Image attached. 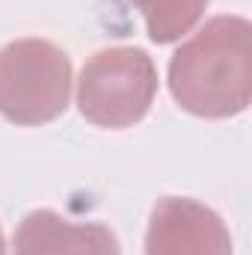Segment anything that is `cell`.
<instances>
[{
    "mask_svg": "<svg viewBox=\"0 0 252 255\" xmlns=\"http://www.w3.org/2000/svg\"><path fill=\"white\" fill-rule=\"evenodd\" d=\"M157 95V68L142 48H107L83 65L77 107L98 128L136 125Z\"/></svg>",
    "mask_w": 252,
    "mask_h": 255,
    "instance_id": "3",
    "label": "cell"
},
{
    "mask_svg": "<svg viewBox=\"0 0 252 255\" xmlns=\"http://www.w3.org/2000/svg\"><path fill=\"white\" fill-rule=\"evenodd\" d=\"M15 255H119L116 235L101 223H71L57 211H30L15 229Z\"/></svg>",
    "mask_w": 252,
    "mask_h": 255,
    "instance_id": "5",
    "label": "cell"
},
{
    "mask_svg": "<svg viewBox=\"0 0 252 255\" xmlns=\"http://www.w3.org/2000/svg\"><path fill=\"white\" fill-rule=\"evenodd\" d=\"M133 9L142 12L148 39L157 45L178 42L190 33L208 9V0H130Z\"/></svg>",
    "mask_w": 252,
    "mask_h": 255,
    "instance_id": "6",
    "label": "cell"
},
{
    "mask_svg": "<svg viewBox=\"0 0 252 255\" xmlns=\"http://www.w3.org/2000/svg\"><path fill=\"white\" fill-rule=\"evenodd\" d=\"M71 95V60L54 42L18 39L0 48V116L12 125H48Z\"/></svg>",
    "mask_w": 252,
    "mask_h": 255,
    "instance_id": "2",
    "label": "cell"
},
{
    "mask_svg": "<svg viewBox=\"0 0 252 255\" xmlns=\"http://www.w3.org/2000/svg\"><path fill=\"white\" fill-rule=\"evenodd\" d=\"M0 255H6V241H3V232H0Z\"/></svg>",
    "mask_w": 252,
    "mask_h": 255,
    "instance_id": "7",
    "label": "cell"
},
{
    "mask_svg": "<svg viewBox=\"0 0 252 255\" xmlns=\"http://www.w3.org/2000/svg\"><path fill=\"white\" fill-rule=\"evenodd\" d=\"M145 255H232V235L223 217L208 205L166 196L151 211Z\"/></svg>",
    "mask_w": 252,
    "mask_h": 255,
    "instance_id": "4",
    "label": "cell"
},
{
    "mask_svg": "<svg viewBox=\"0 0 252 255\" xmlns=\"http://www.w3.org/2000/svg\"><path fill=\"white\" fill-rule=\"evenodd\" d=\"M169 92L193 116L229 119L252 101V27L241 15L211 18L169 60Z\"/></svg>",
    "mask_w": 252,
    "mask_h": 255,
    "instance_id": "1",
    "label": "cell"
}]
</instances>
